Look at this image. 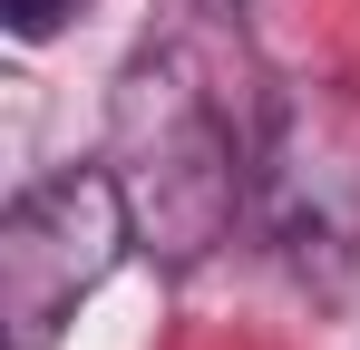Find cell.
<instances>
[{
  "mask_svg": "<svg viewBox=\"0 0 360 350\" xmlns=\"http://www.w3.org/2000/svg\"><path fill=\"white\" fill-rule=\"evenodd\" d=\"M243 10H205L176 20L166 39L117 68L108 88V175L127 185L136 243L195 263L214 253L234 214L253 205V156H263V117H273V78L243 58Z\"/></svg>",
  "mask_w": 360,
  "mask_h": 350,
  "instance_id": "cell-1",
  "label": "cell"
},
{
  "mask_svg": "<svg viewBox=\"0 0 360 350\" xmlns=\"http://www.w3.org/2000/svg\"><path fill=\"white\" fill-rule=\"evenodd\" d=\"M253 205L302 283H351L360 273V88H273Z\"/></svg>",
  "mask_w": 360,
  "mask_h": 350,
  "instance_id": "cell-2",
  "label": "cell"
},
{
  "mask_svg": "<svg viewBox=\"0 0 360 350\" xmlns=\"http://www.w3.org/2000/svg\"><path fill=\"white\" fill-rule=\"evenodd\" d=\"M127 243H136V214H127V185L108 166H68V175H39L30 195H10V214H0L10 350H49L78 321V302L127 263Z\"/></svg>",
  "mask_w": 360,
  "mask_h": 350,
  "instance_id": "cell-3",
  "label": "cell"
},
{
  "mask_svg": "<svg viewBox=\"0 0 360 350\" xmlns=\"http://www.w3.org/2000/svg\"><path fill=\"white\" fill-rule=\"evenodd\" d=\"M0 20H10V39H59L78 20V0H0Z\"/></svg>",
  "mask_w": 360,
  "mask_h": 350,
  "instance_id": "cell-4",
  "label": "cell"
},
{
  "mask_svg": "<svg viewBox=\"0 0 360 350\" xmlns=\"http://www.w3.org/2000/svg\"><path fill=\"white\" fill-rule=\"evenodd\" d=\"M205 10H243V0H205Z\"/></svg>",
  "mask_w": 360,
  "mask_h": 350,
  "instance_id": "cell-5",
  "label": "cell"
}]
</instances>
